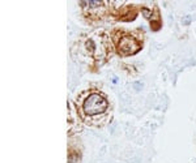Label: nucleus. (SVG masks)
Segmentation results:
<instances>
[{
    "label": "nucleus",
    "mask_w": 196,
    "mask_h": 163,
    "mask_svg": "<svg viewBox=\"0 0 196 163\" xmlns=\"http://www.w3.org/2000/svg\"><path fill=\"white\" fill-rule=\"evenodd\" d=\"M107 107L106 100L103 99L98 94H91V95L85 100L84 103V110L89 115H94V114H99Z\"/></svg>",
    "instance_id": "f257e3e1"
}]
</instances>
